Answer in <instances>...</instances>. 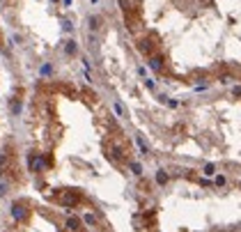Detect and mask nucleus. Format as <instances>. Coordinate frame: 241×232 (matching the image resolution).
<instances>
[{
  "mask_svg": "<svg viewBox=\"0 0 241 232\" xmlns=\"http://www.w3.org/2000/svg\"><path fill=\"white\" fill-rule=\"evenodd\" d=\"M149 65H151V69H161V62H158V60H151Z\"/></svg>",
  "mask_w": 241,
  "mask_h": 232,
  "instance_id": "3",
  "label": "nucleus"
},
{
  "mask_svg": "<svg viewBox=\"0 0 241 232\" xmlns=\"http://www.w3.org/2000/svg\"><path fill=\"white\" fill-rule=\"evenodd\" d=\"M213 170H216V166L213 163H207L205 166V175H213Z\"/></svg>",
  "mask_w": 241,
  "mask_h": 232,
  "instance_id": "2",
  "label": "nucleus"
},
{
  "mask_svg": "<svg viewBox=\"0 0 241 232\" xmlns=\"http://www.w3.org/2000/svg\"><path fill=\"white\" fill-rule=\"evenodd\" d=\"M234 94H237V97H241V85H237V87H234Z\"/></svg>",
  "mask_w": 241,
  "mask_h": 232,
  "instance_id": "4",
  "label": "nucleus"
},
{
  "mask_svg": "<svg viewBox=\"0 0 241 232\" xmlns=\"http://www.w3.org/2000/svg\"><path fill=\"white\" fill-rule=\"evenodd\" d=\"M156 182H158V184H165V182H168V172H165V170H158V172H156Z\"/></svg>",
  "mask_w": 241,
  "mask_h": 232,
  "instance_id": "1",
  "label": "nucleus"
}]
</instances>
